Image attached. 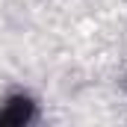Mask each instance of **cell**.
Instances as JSON below:
<instances>
[{
    "label": "cell",
    "instance_id": "cell-1",
    "mask_svg": "<svg viewBox=\"0 0 127 127\" xmlns=\"http://www.w3.org/2000/svg\"><path fill=\"white\" fill-rule=\"evenodd\" d=\"M35 118V103L27 95H15L0 106V121L3 124H27Z\"/></svg>",
    "mask_w": 127,
    "mask_h": 127
}]
</instances>
